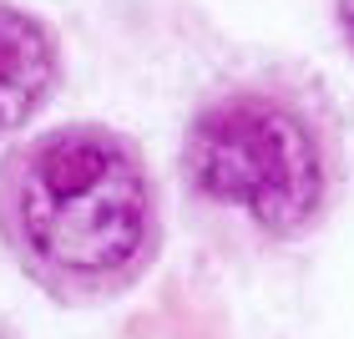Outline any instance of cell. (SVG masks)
I'll list each match as a JSON object with an SVG mask.
<instances>
[{
  "mask_svg": "<svg viewBox=\"0 0 354 339\" xmlns=\"http://www.w3.org/2000/svg\"><path fill=\"white\" fill-rule=\"evenodd\" d=\"M0 238L61 304H102L157 258V187L106 127H56L0 163Z\"/></svg>",
  "mask_w": 354,
  "mask_h": 339,
  "instance_id": "obj_1",
  "label": "cell"
},
{
  "mask_svg": "<svg viewBox=\"0 0 354 339\" xmlns=\"http://www.w3.org/2000/svg\"><path fill=\"white\" fill-rule=\"evenodd\" d=\"M183 172L198 198L238 208L263 233H299L324 203V147L273 91H228L187 122Z\"/></svg>",
  "mask_w": 354,
  "mask_h": 339,
  "instance_id": "obj_2",
  "label": "cell"
},
{
  "mask_svg": "<svg viewBox=\"0 0 354 339\" xmlns=\"http://www.w3.org/2000/svg\"><path fill=\"white\" fill-rule=\"evenodd\" d=\"M56 46L41 21L0 6V132H15L51 96Z\"/></svg>",
  "mask_w": 354,
  "mask_h": 339,
  "instance_id": "obj_3",
  "label": "cell"
},
{
  "mask_svg": "<svg viewBox=\"0 0 354 339\" xmlns=\"http://www.w3.org/2000/svg\"><path fill=\"white\" fill-rule=\"evenodd\" d=\"M339 26H344L349 46H354V0H339Z\"/></svg>",
  "mask_w": 354,
  "mask_h": 339,
  "instance_id": "obj_4",
  "label": "cell"
},
{
  "mask_svg": "<svg viewBox=\"0 0 354 339\" xmlns=\"http://www.w3.org/2000/svg\"><path fill=\"white\" fill-rule=\"evenodd\" d=\"M0 339H10V334H6V329H0Z\"/></svg>",
  "mask_w": 354,
  "mask_h": 339,
  "instance_id": "obj_5",
  "label": "cell"
}]
</instances>
